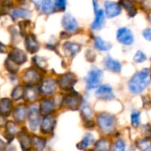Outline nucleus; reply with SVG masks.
<instances>
[{"instance_id": "6ab92c4d", "label": "nucleus", "mask_w": 151, "mask_h": 151, "mask_svg": "<svg viewBox=\"0 0 151 151\" xmlns=\"http://www.w3.org/2000/svg\"><path fill=\"white\" fill-rule=\"evenodd\" d=\"M109 142L107 139H101L97 142L95 146V151H109Z\"/></svg>"}, {"instance_id": "9d476101", "label": "nucleus", "mask_w": 151, "mask_h": 151, "mask_svg": "<svg viewBox=\"0 0 151 151\" xmlns=\"http://www.w3.org/2000/svg\"><path fill=\"white\" fill-rule=\"evenodd\" d=\"M94 45H95V47H96L98 50L103 51V52L109 51V50L111 48V45H110L109 42L103 40V39H102L101 37H97L95 38Z\"/></svg>"}, {"instance_id": "0eeeda50", "label": "nucleus", "mask_w": 151, "mask_h": 151, "mask_svg": "<svg viewBox=\"0 0 151 151\" xmlns=\"http://www.w3.org/2000/svg\"><path fill=\"white\" fill-rule=\"evenodd\" d=\"M105 12L109 18L116 17L121 13V7L115 2L107 1L105 3Z\"/></svg>"}, {"instance_id": "473e14b6", "label": "nucleus", "mask_w": 151, "mask_h": 151, "mask_svg": "<svg viewBox=\"0 0 151 151\" xmlns=\"http://www.w3.org/2000/svg\"><path fill=\"white\" fill-rule=\"evenodd\" d=\"M33 3L36 5L37 8H40L42 7V5H43V1L44 0H32Z\"/></svg>"}, {"instance_id": "a211bd4d", "label": "nucleus", "mask_w": 151, "mask_h": 151, "mask_svg": "<svg viewBox=\"0 0 151 151\" xmlns=\"http://www.w3.org/2000/svg\"><path fill=\"white\" fill-rule=\"evenodd\" d=\"M12 108V103L9 100H2L0 102V112L3 113L4 115H6L7 113L10 112Z\"/></svg>"}, {"instance_id": "bb28decb", "label": "nucleus", "mask_w": 151, "mask_h": 151, "mask_svg": "<svg viewBox=\"0 0 151 151\" xmlns=\"http://www.w3.org/2000/svg\"><path fill=\"white\" fill-rule=\"evenodd\" d=\"M42 107H43L42 108L43 112H45V113H49L52 109V102L49 101H47V100L42 102Z\"/></svg>"}, {"instance_id": "72a5a7b5", "label": "nucleus", "mask_w": 151, "mask_h": 151, "mask_svg": "<svg viewBox=\"0 0 151 151\" xmlns=\"http://www.w3.org/2000/svg\"><path fill=\"white\" fill-rule=\"evenodd\" d=\"M143 5L147 9L151 8V1H150V0H143Z\"/></svg>"}, {"instance_id": "f03ea898", "label": "nucleus", "mask_w": 151, "mask_h": 151, "mask_svg": "<svg viewBox=\"0 0 151 151\" xmlns=\"http://www.w3.org/2000/svg\"><path fill=\"white\" fill-rule=\"evenodd\" d=\"M98 124L101 130L105 133H110L115 130L116 118L109 114H101L98 116Z\"/></svg>"}, {"instance_id": "cd10ccee", "label": "nucleus", "mask_w": 151, "mask_h": 151, "mask_svg": "<svg viewBox=\"0 0 151 151\" xmlns=\"http://www.w3.org/2000/svg\"><path fill=\"white\" fill-rule=\"evenodd\" d=\"M25 114H26V110L25 109H18L15 112V117L18 119V120H23L24 119V116H25Z\"/></svg>"}, {"instance_id": "aec40b11", "label": "nucleus", "mask_w": 151, "mask_h": 151, "mask_svg": "<svg viewBox=\"0 0 151 151\" xmlns=\"http://www.w3.org/2000/svg\"><path fill=\"white\" fill-rule=\"evenodd\" d=\"M64 47L67 51L70 52L71 55H75L76 53H78L80 51V46L74 43H66Z\"/></svg>"}, {"instance_id": "6e6552de", "label": "nucleus", "mask_w": 151, "mask_h": 151, "mask_svg": "<svg viewBox=\"0 0 151 151\" xmlns=\"http://www.w3.org/2000/svg\"><path fill=\"white\" fill-rule=\"evenodd\" d=\"M104 63H105V67L107 69H109V71L111 72H114V73H119L121 71V63L116 60H114L113 58H111L110 56H107L105 58V60H104Z\"/></svg>"}, {"instance_id": "c85d7f7f", "label": "nucleus", "mask_w": 151, "mask_h": 151, "mask_svg": "<svg viewBox=\"0 0 151 151\" xmlns=\"http://www.w3.org/2000/svg\"><path fill=\"white\" fill-rule=\"evenodd\" d=\"M55 7L59 10H64L66 8V0H55Z\"/></svg>"}, {"instance_id": "ddd939ff", "label": "nucleus", "mask_w": 151, "mask_h": 151, "mask_svg": "<svg viewBox=\"0 0 151 151\" xmlns=\"http://www.w3.org/2000/svg\"><path fill=\"white\" fill-rule=\"evenodd\" d=\"M39 123V116L35 109H32L29 114V124L33 130H36Z\"/></svg>"}, {"instance_id": "c756f323", "label": "nucleus", "mask_w": 151, "mask_h": 151, "mask_svg": "<svg viewBox=\"0 0 151 151\" xmlns=\"http://www.w3.org/2000/svg\"><path fill=\"white\" fill-rule=\"evenodd\" d=\"M92 114H93L92 110H91V109L88 106H85L83 108V115L86 117V119L90 118L92 116Z\"/></svg>"}, {"instance_id": "a878e982", "label": "nucleus", "mask_w": 151, "mask_h": 151, "mask_svg": "<svg viewBox=\"0 0 151 151\" xmlns=\"http://www.w3.org/2000/svg\"><path fill=\"white\" fill-rule=\"evenodd\" d=\"M52 119L50 116H46L44 121H43V131L48 132L52 128Z\"/></svg>"}, {"instance_id": "20e7f679", "label": "nucleus", "mask_w": 151, "mask_h": 151, "mask_svg": "<svg viewBox=\"0 0 151 151\" xmlns=\"http://www.w3.org/2000/svg\"><path fill=\"white\" fill-rule=\"evenodd\" d=\"M116 38L119 43L125 45H130L133 43L134 37L132 31L127 28H121L118 29L116 34Z\"/></svg>"}, {"instance_id": "1a4fd4ad", "label": "nucleus", "mask_w": 151, "mask_h": 151, "mask_svg": "<svg viewBox=\"0 0 151 151\" xmlns=\"http://www.w3.org/2000/svg\"><path fill=\"white\" fill-rule=\"evenodd\" d=\"M95 20L92 24V29L98 30L101 29L105 23V17H104V13L102 10H97L95 9Z\"/></svg>"}, {"instance_id": "9b49d317", "label": "nucleus", "mask_w": 151, "mask_h": 151, "mask_svg": "<svg viewBox=\"0 0 151 151\" xmlns=\"http://www.w3.org/2000/svg\"><path fill=\"white\" fill-rule=\"evenodd\" d=\"M120 5L124 7L130 16H133L136 14V7L132 0H120Z\"/></svg>"}, {"instance_id": "2f4dec72", "label": "nucleus", "mask_w": 151, "mask_h": 151, "mask_svg": "<svg viewBox=\"0 0 151 151\" xmlns=\"http://www.w3.org/2000/svg\"><path fill=\"white\" fill-rule=\"evenodd\" d=\"M67 102L68 103V105H69L70 108H71V107H75L76 105H77V104L78 103V99H77V98H75V97H70V98H68V99L67 100Z\"/></svg>"}, {"instance_id": "f704fd0d", "label": "nucleus", "mask_w": 151, "mask_h": 151, "mask_svg": "<svg viewBox=\"0 0 151 151\" xmlns=\"http://www.w3.org/2000/svg\"><path fill=\"white\" fill-rule=\"evenodd\" d=\"M2 146H3V142L0 141V150H1V148H2Z\"/></svg>"}, {"instance_id": "423d86ee", "label": "nucleus", "mask_w": 151, "mask_h": 151, "mask_svg": "<svg viewBox=\"0 0 151 151\" xmlns=\"http://www.w3.org/2000/svg\"><path fill=\"white\" fill-rule=\"evenodd\" d=\"M62 25H63L64 29L69 32H74L78 28V24L77 21H76V19L70 14H66L63 16Z\"/></svg>"}, {"instance_id": "39448f33", "label": "nucleus", "mask_w": 151, "mask_h": 151, "mask_svg": "<svg viewBox=\"0 0 151 151\" xmlns=\"http://www.w3.org/2000/svg\"><path fill=\"white\" fill-rule=\"evenodd\" d=\"M96 96L98 99L100 100H103V101H110L112 99H114V93H113V90L111 88V86H108V85H104L101 86L96 92Z\"/></svg>"}, {"instance_id": "7ed1b4c3", "label": "nucleus", "mask_w": 151, "mask_h": 151, "mask_svg": "<svg viewBox=\"0 0 151 151\" xmlns=\"http://www.w3.org/2000/svg\"><path fill=\"white\" fill-rule=\"evenodd\" d=\"M102 76H103L102 71L100 68L93 67L88 72L87 77L86 78L87 88L91 90V89H94V88H97L98 86H100L101 79H102Z\"/></svg>"}, {"instance_id": "f3484780", "label": "nucleus", "mask_w": 151, "mask_h": 151, "mask_svg": "<svg viewBox=\"0 0 151 151\" xmlns=\"http://www.w3.org/2000/svg\"><path fill=\"white\" fill-rule=\"evenodd\" d=\"M11 57L14 61L18 63H22L26 60V55L21 50H14V52L11 54Z\"/></svg>"}, {"instance_id": "4be33fe9", "label": "nucleus", "mask_w": 151, "mask_h": 151, "mask_svg": "<svg viewBox=\"0 0 151 151\" xmlns=\"http://www.w3.org/2000/svg\"><path fill=\"white\" fill-rule=\"evenodd\" d=\"M131 123L133 127H138L140 124V113L137 110H133L131 115Z\"/></svg>"}, {"instance_id": "b1692460", "label": "nucleus", "mask_w": 151, "mask_h": 151, "mask_svg": "<svg viewBox=\"0 0 151 151\" xmlns=\"http://www.w3.org/2000/svg\"><path fill=\"white\" fill-rule=\"evenodd\" d=\"M147 60V56L145 55V53L141 51H138L135 55H134V58H133V60L137 63H141V62H144L145 60Z\"/></svg>"}, {"instance_id": "393cba45", "label": "nucleus", "mask_w": 151, "mask_h": 151, "mask_svg": "<svg viewBox=\"0 0 151 151\" xmlns=\"http://www.w3.org/2000/svg\"><path fill=\"white\" fill-rule=\"evenodd\" d=\"M113 151H125V144L124 140L117 139L113 146Z\"/></svg>"}, {"instance_id": "f8f14e48", "label": "nucleus", "mask_w": 151, "mask_h": 151, "mask_svg": "<svg viewBox=\"0 0 151 151\" xmlns=\"http://www.w3.org/2000/svg\"><path fill=\"white\" fill-rule=\"evenodd\" d=\"M136 145L140 151H151V140L149 139H139Z\"/></svg>"}, {"instance_id": "dca6fc26", "label": "nucleus", "mask_w": 151, "mask_h": 151, "mask_svg": "<svg viewBox=\"0 0 151 151\" xmlns=\"http://www.w3.org/2000/svg\"><path fill=\"white\" fill-rule=\"evenodd\" d=\"M43 92L45 94H50L51 93H52L55 89V83L53 80H45L42 86Z\"/></svg>"}, {"instance_id": "4468645a", "label": "nucleus", "mask_w": 151, "mask_h": 151, "mask_svg": "<svg viewBox=\"0 0 151 151\" xmlns=\"http://www.w3.org/2000/svg\"><path fill=\"white\" fill-rule=\"evenodd\" d=\"M93 142H94L93 135L91 134V133H87L86 135V137L83 139V140L80 142V144L78 145V147L81 148V149H85V148L88 147L89 146H91Z\"/></svg>"}, {"instance_id": "412c9836", "label": "nucleus", "mask_w": 151, "mask_h": 151, "mask_svg": "<svg viewBox=\"0 0 151 151\" xmlns=\"http://www.w3.org/2000/svg\"><path fill=\"white\" fill-rule=\"evenodd\" d=\"M30 14L29 12L26 11V10H23V9H21V8H16L13 11L12 13V16L14 18H18V17H22V18H28L29 17Z\"/></svg>"}, {"instance_id": "f257e3e1", "label": "nucleus", "mask_w": 151, "mask_h": 151, "mask_svg": "<svg viewBox=\"0 0 151 151\" xmlns=\"http://www.w3.org/2000/svg\"><path fill=\"white\" fill-rule=\"evenodd\" d=\"M149 70L144 68L139 72H136L128 83V87L131 93L134 94L141 93L149 86Z\"/></svg>"}, {"instance_id": "7c9ffc66", "label": "nucleus", "mask_w": 151, "mask_h": 151, "mask_svg": "<svg viewBox=\"0 0 151 151\" xmlns=\"http://www.w3.org/2000/svg\"><path fill=\"white\" fill-rule=\"evenodd\" d=\"M143 37L145 39H147V41H151V28L149 29H146L143 33H142Z\"/></svg>"}, {"instance_id": "2eb2a0df", "label": "nucleus", "mask_w": 151, "mask_h": 151, "mask_svg": "<svg viewBox=\"0 0 151 151\" xmlns=\"http://www.w3.org/2000/svg\"><path fill=\"white\" fill-rule=\"evenodd\" d=\"M26 46H27V49L31 52H36L37 49H38V45H37V40L35 39L34 37H29L26 40Z\"/></svg>"}, {"instance_id": "5701e85b", "label": "nucleus", "mask_w": 151, "mask_h": 151, "mask_svg": "<svg viewBox=\"0 0 151 151\" xmlns=\"http://www.w3.org/2000/svg\"><path fill=\"white\" fill-rule=\"evenodd\" d=\"M52 0H44L43 5H42V9L45 13H50L52 10Z\"/></svg>"}]
</instances>
